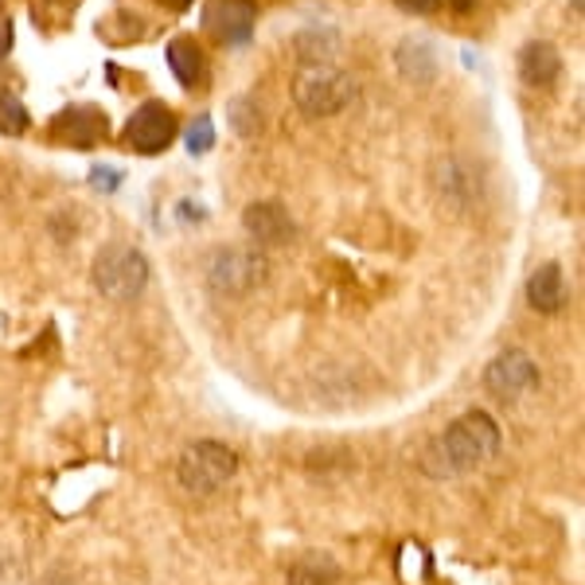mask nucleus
Here are the masks:
<instances>
[{
	"mask_svg": "<svg viewBox=\"0 0 585 585\" xmlns=\"http://www.w3.org/2000/svg\"><path fill=\"white\" fill-rule=\"evenodd\" d=\"M500 449V426L484 410H469L422 452V472L434 480H452L492 461Z\"/></svg>",
	"mask_w": 585,
	"mask_h": 585,
	"instance_id": "nucleus-1",
	"label": "nucleus"
},
{
	"mask_svg": "<svg viewBox=\"0 0 585 585\" xmlns=\"http://www.w3.org/2000/svg\"><path fill=\"white\" fill-rule=\"evenodd\" d=\"M355 97H359L355 79L329 67V62H305L297 79H292V102L309 117H332L352 106Z\"/></svg>",
	"mask_w": 585,
	"mask_h": 585,
	"instance_id": "nucleus-2",
	"label": "nucleus"
},
{
	"mask_svg": "<svg viewBox=\"0 0 585 585\" xmlns=\"http://www.w3.org/2000/svg\"><path fill=\"white\" fill-rule=\"evenodd\" d=\"M94 285L106 301H134L149 285V262L134 246H106L94 262Z\"/></svg>",
	"mask_w": 585,
	"mask_h": 585,
	"instance_id": "nucleus-3",
	"label": "nucleus"
},
{
	"mask_svg": "<svg viewBox=\"0 0 585 585\" xmlns=\"http://www.w3.org/2000/svg\"><path fill=\"white\" fill-rule=\"evenodd\" d=\"M234 469H239V457H234L227 445L195 441L180 452L176 477L187 492H195V496H215V492L234 477Z\"/></svg>",
	"mask_w": 585,
	"mask_h": 585,
	"instance_id": "nucleus-4",
	"label": "nucleus"
},
{
	"mask_svg": "<svg viewBox=\"0 0 585 585\" xmlns=\"http://www.w3.org/2000/svg\"><path fill=\"white\" fill-rule=\"evenodd\" d=\"M266 274H269L266 254H257L254 246H231L211 257L207 282L222 297H246L250 289H257V285L266 282Z\"/></svg>",
	"mask_w": 585,
	"mask_h": 585,
	"instance_id": "nucleus-5",
	"label": "nucleus"
},
{
	"mask_svg": "<svg viewBox=\"0 0 585 585\" xmlns=\"http://www.w3.org/2000/svg\"><path fill=\"white\" fill-rule=\"evenodd\" d=\"M176 134H180L176 114H172L164 102H157V97H152V102H141V106L134 110V117H129V125H125V141L134 145L137 152H145V157L164 152Z\"/></svg>",
	"mask_w": 585,
	"mask_h": 585,
	"instance_id": "nucleus-6",
	"label": "nucleus"
},
{
	"mask_svg": "<svg viewBox=\"0 0 585 585\" xmlns=\"http://www.w3.org/2000/svg\"><path fill=\"white\" fill-rule=\"evenodd\" d=\"M484 387H487V394H496L500 402H515L519 394L539 387V367H535V359L527 352L507 347L504 355H496V359L487 364Z\"/></svg>",
	"mask_w": 585,
	"mask_h": 585,
	"instance_id": "nucleus-7",
	"label": "nucleus"
},
{
	"mask_svg": "<svg viewBox=\"0 0 585 585\" xmlns=\"http://www.w3.org/2000/svg\"><path fill=\"white\" fill-rule=\"evenodd\" d=\"M257 24L254 0H211L204 9V27L215 44H246Z\"/></svg>",
	"mask_w": 585,
	"mask_h": 585,
	"instance_id": "nucleus-8",
	"label": "nucleus"
},
{
	"mask_svg": "<svg viewBox=\"0 0 585 585\" xmlns=\"http://www.w3.org/2000/svg\"><path fill=\"white\" fill-rule=\"evenodd\" d=\"M242 227H246V234L257 246H289L297 239V227H292L289 211L282 204H274V199L250 204L246 215H242Z\"/></svg>",
	"mask_w": 585,
	"mask_h": 585,
	"instance_id": "nucleus-9",
	"label": "nucleus"
},
{
	"mask_svg": "<svg viewBox=\"0 0 585 585\" xmlns=\"http://www.w3.org/2000/svg\"><path fill=\"white\" fill-rule=\"evenodd\" d=\"M559 74H562L559 47L547 44V39H531V44H524V51H519V79H524V87L547 90L559 82Z\"/></svg>",
	"mask_w": 585,
	"mask_h": 585,
	"instance_id": "nucleus-10",
	"label": "nucleus"
},
{
	"mask_svg": "<svg viewBox=\"0 0 585 585\" xmlns=\"http://www.w3.org/2000/svg\"><path fill=\"white\" fill-rule=\"evenodd\" d=\"M527 301H531L535 312H547V317L566 305V277H562L559 262H547V266L535 269L531 282H527Z\"/></svg>",
	"mask_w": 585,
	"mask_h": 585,
	"instance_id": "nucleus-11",
	"label": "nucleus"
},
{
	"mask_svg": "<svg viewBox=\"0 0 585 585\" xmlns=\"http://www.w3.org/2000/svg\"><path fill=\"white\" fill-rule=\"evenodd\" d=\"M394 59H399L402 79H410V82H429L437 74V55H434V47H429V39H422V36L402 39Z\"/></svg>",
	"mask_w": 585,
	"mask_h": 585,
	"instance_id": "nucleus-12",
	"label": "nucleus"
},
{
	"mask_svg": "<svg viewBox=\"0 0 585 585\" xmlns=\"http://www.w3.org/2000/svg\"><path fill=\"white\" fill-rule=\"evenodd\" d=\"M285 582L289 585H340V566L329 559V554L309 550V554H301V559L292 562Z\"/></svg>",
	"mask_w": 585,
	"mask_h": 585,
	"instance_id": "nucleus-13",
	"label": "nucleus"
},
{
	"mask_svg": "<svg viewBox=\"0 0 585 585\" xmlns=\"http://www.w3.org/2000/svg\"><path fill=\"white\" fill-rule=\"evenodd\" d=\"M55 134L71 137L74 145H94L97 137L106 134V114H97V110H67L55 122Z\"/></svg>",
	"mask_w": 585,
	"mask_h": 585,
	"instance_id": "nucleus-14",
	"label": "nucleus"
},
{
	"mask_svg": "<svg viewBox=\"0 0 585 585\" xmlns=\"http://www.w3.org/2000/svg\"><path fill=\"white\" fill-rule=\"evenodd\" d=\"M169 67H172V74H176L180 87H195V79L204 74V59H199L195 39H187V36L172 39L169 44Z\"/></svg>",
	"mask_w": 585,
	"mask_h": 585,
	"instance_id": "nucleus-15",
	"label": "nucleus"
},
{
	"mask_svg": "<svg viewBox=\"0 0 585 585\" xmlns=\"http://www.w3.org/2000/svg\"><path fill=\"white\" fill-rule=\"evenodd\" d=\"M227 117H231V129L239 137H257L262 134V125H266L254 97H231V102H227Z\"/></svg>",
	"mask_w": 585,
	"mask_h": 585,
	"instance_id": "nucleus-16",
	"label": "nucleus"
},
{
	"mask_svg": "<svg viewBox=\"0 0 585 585\" xmlns=\"http://www.w3.org/2000/svg\"><path fill=\"white\" fill-rule=\"evenodd\" d=\"M27 129V110L9 87H0V134L20 137Z\"/></svg>",
	"mask_w": 585,
	"mask_h": 585,
	"instance_id": "nucleus-17",
	"label": "nucleus"
},
{
	"mask_svg": "<svg viewBox=\"0 0 585 585\" xmlns=\"http://www.w3.org/2000/svg\"><path fill=\"white\" fill-rule=\"evenodd\" d=\"M184 141H187V152H192V157H199V152L211 149V145H215V125H211V117H207V114L195 117V122L187 125Z\"/></svg>",
	"mask_w": 585,
	"mask_h": 585,
	"instance_id": "nucleus-18",
	"label": "nucleus"
},
{
	"mask_svg": "<svg viewBox=\"0 0 585 585\" xmlns=\"http://www.w3.org/2000/svg\"><path fill=\"white\" fill-rule=\"evenodd\" d=\"M90 184H94L97 192H114V187L122 184V172L117 169H94L90 172Z\"/></svg>",
	"mask_w": 585,
	"mask_h": 585,
	"instance_id": "nucleus-19",
	"label": "nucleus"
},
{
	"mask_svg": "<svg viewBox=\"0 0 585 585\" xmlns=\"http://www.w3.org/2000/svg\"><path fill=\"white\" fill-rule=\"evenodd\" d=\"M12 51V20L0 16V59Z\"/></svg>",
	"mask_w": 585,
	"mask_h": 585,
	"instance_id": "nucleus-20",
	"label": "nucleus"
},
{
	"mask_svg": "<svg viewBox=\"0 0 585 585\" xmlns=\"http://www.w3.org/2000/svg\"><path fill=\"white\" fill-rule=\"evenodd\" d=\"M402 9L406 12H434L437 4H441V0H399Z\"/></svg>",
	"mask_w": 585,
	"mask_h": 585,
	"instance_id": "nucleus-21",
	"label": "nucleus"
},
{
	"mask_svg": "<svg viewBox=\"0 0 585 585\" xmlns=\"http://www.w3.org/2000/svg\"><path fill=\"white\" fill-rule=\"evenodd\" d=\"M449 4H452V9H457V12H469V9H477V0H449Z\"/></svg>",
	"mask_w": 585,
	"mask_h": 585,
	"instance_id": "nucleus-22",
	"label": "nucleus"
},
{
	"mask_svg": "<svg viewBox=\"0 0 585 585\" xmlns=\"http://www.w3.org/2000/svg\"><path fill=\"white\" fill-rule=\"evenodd\" d=\"M160 4H164V9H176V12H184L187 4H192V0H160Z\"/></svg>",
	"mask_w": 585,
	"mask_h": 585,
	"instance_id": "nucleus-23",
	"label": "nucleus"
},
{
	"mask_svg": "<svg viewBox=\"0 0 585 585\" xmlns=\"http://www.w3.org/2000/svg\"><path fill=\"white\" fill-rule=\"evenodd\" d=\"M574 12H582V0H574Z\"/></svg>",
	"mask_w": 585,
	"mask_h": 585,
	"instance_id": "nucleus-24",
	"label": "nucleus"
}]
</instances>
